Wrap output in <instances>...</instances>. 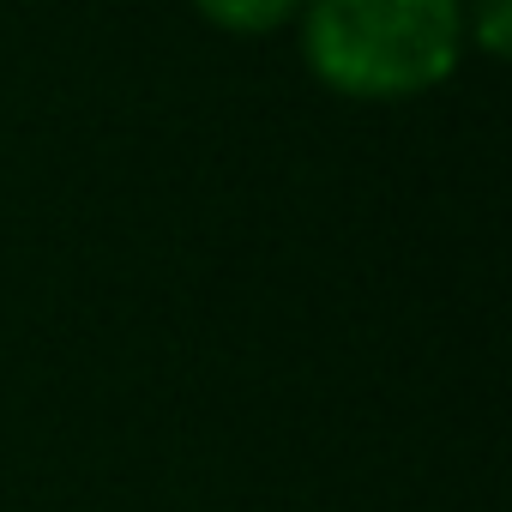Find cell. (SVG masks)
Returning <instances> with one entry per match:
<instances>
[{
    "label": "cell",
    "mask_w": 512,
    "mask_h": 512,
    "mask_svg": "<svg viewBox=\"0 0 512 512\" xmlns=\"http://www.w3.org/2000/svg\"><path fill=\"white\" fill-rule=\"evenodd\" d=\"M308 73L356 103H404L464 61V0H302Z\"/></svg>",
    "instance_id": "cell-1"
},
{
    "label": "cell",
    "mask_w": 512,
    "mask_h": 512,
    "mask_svg": "<svg viewBox=\"0 0 512 512\" xmlns=\"http://www.w3.org/2000/svg\"><path fill=\"white\" fill-rule=\"evenodd\" d=\"M199 19L229 31V37H266L302 13V0H193Z\"/></svg>",
    "instance_id": "cell-2"
},
{
    "label": "cell",
    "mask_w": 512,
    "mask_h": 512,
    "mask_svg": "<svg viewBox=\"0 0 512 512\" xmlns=\"http://www.w3.org/2000/svg\"><path fill=\"white\" fill-rule=\"evenodd\" d=\"M464 43L488 61H506L512 49V0H464Z\"/></svg>",
    "instance_id": "cell-3"
}]
</instances>
